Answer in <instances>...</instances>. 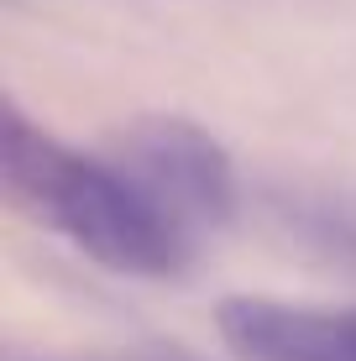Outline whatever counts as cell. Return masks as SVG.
<instances>
[{
  "instance_id": "6da1fadb",
  "label": "cell",
  "mask_w": 356,
  "mask_h": 361,
  "mask_svg": "<svg viewBox=\"0 0 356 361\" xmlns=\"http://www.w3.org/2000/svg\"><path fill=\"white\" fill-rule=\"evenodd\" d=\"M0 168L21 215L63 235L105 272L173 283L194 267V235L173 215H163L116 157H90L58 142L16 99H6Z\"/></svg>"
},
{
  "instance_id": "7a4b0ae2",
  "label": "cell",
  "mask_w": 356,
  "mask_h": 361,
  "mask_svg": "<svg viewBox=\"0 0 356 361\" xmlns=\"http://www.w3.org/2000/svg\"><path fill=\"white\" fill-rule=\"evenodd\" d=\"M116 163L189 235L215 231L236 215L231 152L189 116H137L116 136Z\"/></svg>"
},
{
  "instance_id": "3957f363",
  "label": "cell",
  "mask_w": 356,
  "mask_h": 361,
  "mask_svg": "<svg viewBox=\"0 0 356 361\" xmlns=\"http://www.w3.org/2000/svg\"><path fill=\"white\" fill-rule=\"evenodd\" d=\"M215 330L236 361H356V309L241 293L215 309Z\"/></svg>"
},
{
  "instance_id": "277c9868",
  "label": "cell",
  "mask_w": 356,
  "mask_h": 361,
  "mask_svg": "<svg viewBox=\"0 0 356 361\" xmlns=\"http://www.w3.org/2000/svg\"><path fill=\"white\" fill-rule=\"evenodd\" d=\"M152 361H189V356H178V351H163V356H152Z\"/></svg>"
}]
</instances>
